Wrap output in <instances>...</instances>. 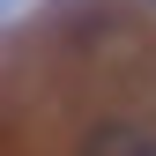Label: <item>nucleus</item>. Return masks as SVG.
I'll return each mask as SVG.
<instances>
[{"label":"nucleus","instance_id":"1","mask_svg":"<svg viewBox=\"0 0 156 156\" xmlns=\"http://www.w3.org/2000/svg\"><path fill=\"white\" fill-rule=\"evenodd\" d=\"M82 156H156V141L141 126H126V119H97L82 134Z\"/></svg>","mask_w":156,"mask_h":156}]
</instances>
